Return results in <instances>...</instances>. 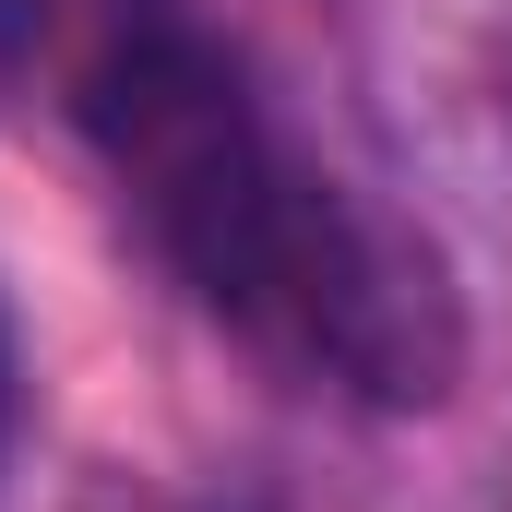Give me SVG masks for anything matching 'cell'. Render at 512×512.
<instances>
[{
    "label": "cell",
    "mask_w": 512,
    "mask_h": 512,
    "mask_svg": "<svg viewBox=\"0 0 512 512\" xmlns=\"http://www.w3.org/2000/svg\"><path fill=\"white\" fill-rule=\"evenodd\" d=\"M0 441H12V334H0Z\"/></svg>",
    "instance_id": "2"
},
{
    "label": "cell",
    "mask_w": 512,
    "mask_h": 512,
    "mask_svg": "<svg viewBox=\"0 0 512 512\" xmlns=\"http://www.w3.org/2000/svg\"><path fill=\"white\" fill-rule=\"evenodd\" d=\"M84 131H96L108 179L131 191L143 239L191 274V298L227 310L239 334L298 346L310 286H322L334 239H346L358 191H334L262 120L251 72L191 24H131L84 72Z\"/></svg>",
    "instance_id": "1"
}]
</instances>
